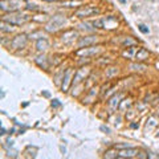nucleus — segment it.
I'll use <instances>...</instances> for the list:
<instances>
[{
  "label": "nucleus",
  "instance_id": "22",
  "mask_svg": "<svg viewBox=\"0 0 159 159\" xmlns=\"http://www.w3.org/2000/svg\"><path fill=\"white\" fill-rule=\"evenodd\" d=\"M135 44H137V43H135L133 39H130V37H126V39L122 41V45H123V46H127V48H131V46H134Z\"/></svg>",
  "mask_w": 159,
  "mask_h": 159
},
{
  "label": "nucleus",
  "instance_id": "24",
  "mask_svg": "<svg viewBox=\"0 0 159 159\" xmlns=\"http://www.w3.org/2000/svg\"><path fill=\"white\" fill-rule=\"evenodd\" d=\"M94 94H97V89H94V87H93V89L90 90V93L87 94V97H86L85 99H83V102H89V98H91V97H94Z\"/></svg>",
  "mask_w": 159,
  "mask_h": 159
},
{
  "label": "nucleus",
  "instance_id": "21",
  "mask_svg": "<svg viewBox=\"0 0 159 159\" xmlns=\"http://www.w3.org/2000/svg\"><path fill=\"white\" fill-rule=\"evenodd\" d=\"M81 4H82L81 0H72V2H64L62 3V7L72 8V7H78V6H81Z\"/></svg>",
  "mask_w": 159,
  "mask_h": 159
},
{
  "label": "nucleus",
  "instance_id": "28",
  "mask_svg": "<svg viewBox=\"0 0 159 159\" xmlns=\"http://www.w3.org/2000/svg\"><path fill=\"white\" fill-rule=\"evenodd\" d=\"M52 106H53V107H57V106H60L58 99H53V102H52Z\"/></svg>",
  "mask_w": 159,
  "mask_h": 159
},
{
  "label": "nucleus",
  "instance_id": "12",
  "mask_svg": "<svg viewBox=\"0 0 159 159\" xmlns=\"http://www.w3.org/2000/svg\"><path fill=\"white\" fill-rule=\"evenodd\" d=\"M123 99V93H117L111 97L109 101H107V106H109L110 110H117L119 107V103Z\"/></svg>",
  "mask_w": 159,
  "mask_h": 159
},
{
  "label": "nucleus",
  "instance_id": "11",
  "mask_svg": "<svg viewBox=\"0 0 159 159\" xmlns=\"http://www.w3.org/2000/svg\"><path fill=\"white\" fill-rule=\"evenodd\" d=\"M77 37H78V32L76 29H69V31H65L61 35V41L65 43V44H70V43H73Z\"/></svg>",
  "mask_w": 159,
  "mask_h": 159
},
{
  "label": "nucleus",
  "instance_id": "1",
  "mask_svg": "<svg viewBox=\"0 0 159 159\" xmlns=\"http://www.w3.org/2000/svg\"><path fill=\"white\" fill-rule=\"evenodd\" d=\"M32 19V16L29 13H21V12H9L8 15L3 16L2 20L9 21L13 25H23V24L28 23Z\"/></svg>",
  "mask_w": 159,
  "mask_h": 159
},
{
  "label": "nucleus",
  "instance_id": "3",
  "mask_svg": "<svg viewBox=\"0 0 159 159\" xmlns=\"http://www.w3.org/2000/svg\"><path fill=\"white\" fill-rule=\"evenodd\" d=\"M66 23V17L62 15H56L53 16L49 21L45 24V27H44V29H45L48 33H54V32H57L58 29H61V28L65 25Z\"/></svg>",
  "mask_w": 159,
  "mask_h": 159
},
{
  "label": "nucleus",
  "instance_id": "4",
  "mask_svg": "<svg viewBox=\"0 0 159 159\" xmlns=\"http://www.w3.org/2000/svg\"><path fill=\"white\" fill-rule=\"evenodd\" d=\"M99 13V8L98 7H94V6H86V7H82L77 9L74 12V16L78 19H86V17H90V16H95Z\"/></svg>",
  "mask_w": 159,
  "mask_h": 159
},
{
  "label": "nucleus",
  "instance_id": "14",
  "mask_svg": "<svg viewBox=\"0 0 159 159\" xmlns=\"http://www.w3.org/2000/svg\"><path fill=\"white\" fill-rule=\"evenodd\" d=\"M149 56H150L149 50L145 49V48H141V49H138V50H137V53H135L134 58L137 60V61L141 62V61H145V60L149 58Z\"/></svg>",
  "mask_w": 159,
  "mask_h": 159
},
{
  "label": "nucleus",
  "instance_id": "23",
  "mask_svg": "<svg viewBox=\"0 0 159 159\" xmlns=\"http://www.w3.org/2000/svg\"><path fill=\"white\" fill-rule=\"evenodd\" d=\"M137 158H139V159H147V158H150V154L147 153V151H145V150H139Z\"/></svg>",
  "mask_w": 159,
  "mask_h": 159
},
{
  "label": "nucleus",
  "instance_id": "6",
  "mask_svg": "<svg viewBox=\"0 0 159 159\" xmlns=\"http://www.w3.org/2000/svg\"><path fill=\"white\" fill-rule=\"evenodd\" d=\"M90 74V69L89 66H81L80 69H77V72L74 73V77H73V82H72V85L73 86H77L78 83H81L82 81H85V80L89 77Z\"/></svg>",
  "mask_w": 159,
  "mask_h": 159
},
{
  "label": "nucleus",
  "instance_id": "9",
  "mask_svg": "<svg viewBox=\"0 0 159 159\" xmlns=\"http://www.w3.org/2000/svg\"><path fill=\"white\" fill-rule=\"evenodd\" d=\"M99 41L98 36H83V37H80L78 40V46L83 48V46H90V45H95Z\"/></svg>",
  "mask_w": 159,
  "mask_h": 159
},
{
  "label": "nucleus",
  "instance_id": "13",
  "mask_svg": "<svg viewBox=\"0 0 159 159\" xmlns=\"http://www.w3.org/2000/svg\"><path fill=\"white\" fill-rule=\"evenodd\" d=\"M48 48H49V41L44 37V36H41L40 39H37V41H36V49H37V52H45Z\"/></svg>",
  "mask_w": 159,
  "mask_h": 159
},
{
  "label": "nucleus",
  "instance_id": "10",
  "mask_svg": "<svg viewBox=\"0 0 159 159\" xmlns=\"http://www.w3.org/2000/svg\"><path fill=\"white\" fill-rule=\"evenodd\" d=\"M138 149L134 147H125V149L118 150V158H135L138 155Z\"/></svg>",
  "mask_w": 159,
  "mask_h": 159
},
{
  "label": "nucleus",
  "instance_id": "18",
  "mask_svg": "<svg viewBox=\"0 0 159 159\" xmlns=\"http://www.w3.org/2000/svg\"><path fill=\"white\" fill-rule=\"evenodd\" d=\"M36 64H37L39 66H41L43 69H48V62H46V57L45 56H39V57L35 58Z\"/></svg>",
  "mask_w": 159,
  "mask_h": 159
},
{
  "label": "nucleus",
  "instance_id": "17",
  "mask_svg": "<svg viewBox=\"0 0 159 159\" xmlns=\"http://www.w3.org/2000/svg\"><path fill=\"white\" fill-rule=\"evenodd\" d=\"M133 105V101H131V98H123L121 103H119V107L118 109L121 110V111H125L126 109H129V107Z\"/></svg>",
  "mask_w": 159,
  "mask_h": 159
},
{
  "label": "nucleus",
  "instance_id": "20",
  "mask_svg": "<svg viewBox=\"0 0 159 159\" xmlns=\"http://www.w3.org/2000/svg\"><path fill=\"white\" fill-rule=\"evenodd\" d=\"M103 158H107V159H111V158H118V150L117 149H110L107 150L105 155H103Z\"/></svg>",
  "mask_w": 159,
  "mask_h": 159
},
{
  "label": "nucleus",
  "instance_id": "27",
  "mask_svg": "<svg viewBox=\"0 0 159 159\" xmlns=\"http://www.w3.org/2000/svg\"><path fill=\"white\" fill-rule=\"evenodd\" d=\"M101 130H102V131H105L106 134H109V133H110V129H109L107 126H105V125H102V126H101Z\"/></svg>",
  "mask_w": 159,
  "mask_h": 159
},
{
  "label": "nucleus",
  "instance_id": "19",
  "mask_svg": "<svg viewBox=\"0 0 159 159\" xmlns=\"http://www.w3.org/2000/svg\"><path fill=\"white\" fill-rule=\"evenodd\" d=\"M105 74H106L107 78L113 77V76H117L118 74V68L117 66H109V68H106Z\"/></svg>",
  "mask_w": 159,
  "mask_h": 159
},
{
  "label": "nucleus",
  "instance_id": "30",
  "mask_svg": "<svg viewBox=\"0 0 159 159\" xmlns=\"http://www.w3.org/2000/svg\"><path fill=\"white\" fill-rule=\"evenodd\" d=\"M158 115H159V111H158Z\"/></svg>",
  "mask_w": 159,
  "mask_h": 159
},
{
  "label": "nucleus",
  "instance_id": "8",
  "mask_svg": "<svg viewBox=\"0 0 159 159\" xmlns=\"http://www.w3.org/2000/svg\"><path fill=\"white\" fill-rule=\"evenodd\" d=\"M73 69L72 68H68L66 72L62 74V82H61V90L65 93V91L69 90V87L72 85V82H73Z\"/></svg>",
  "mask_w": 159,
  "mask_h": 159
},
{
  "label": "nucleus",
  "instance_id": "7",
  "mask_svg": "<svg viewBox=\"0 0 159 159\" xmlns=\"http://www.w3.org/2000/svg\"><path fill=\"white\" fill-rule=\"evenodd\" d=\"M27 44H28V36L25 33L16 35L15 37L11 40L9 48H12V49H23V48L27 46Z\"/></svg>",
  "mask_w": 159,
  "mask_h": 159
},
{
  "label": "nucleus",
  "instance_id": "15",
  "mask_svg": "<svg viewBox=\"0 0 159 159\" xmlns=\"http://www.w3.org/2000/svg\"><path fill=\"white\" fill-rule=\"evenodd\" d=\"M15 29L13 24H11L9 21H6V20H2V23H0V31L2 32H12Z\"/></svg>",
  "mask_w": 159,
  "mask_h": 159
},
{
  "label": "nucleus",
  "instance_id": "16",
  "mask_svg": "<svg viewBox=\"0 0 159 159\" xmlns=\"http://www.w3.org/2000/svg\"><path fill=\"white\" fill-rule=\"evenodd\" d=\"M130 69L133 70V72H145L146 69H147V66L146 65H143V64H141V62H131L130 64Z\"/></svg>",
  "mask_w": 159,
  "mask_h": 159
},
{
  "label": "nucleus",
  "instance_id": "25",
  "mask_svg": "<svg viewBox=\"0 0 159 159\" xmlns=\"http://www.w3.org/2000/svg\"><path fill=\"white\" fill-rule=\"evenodd\" d=\"M138 29L142 32V33H149V28H147L145 24H139L138 25Z\"/></svg>",
  "mask_w": 159,
  "mask_h": 159
},
{
  "label": "nucleus",
  "instance_id": "26",
  "mask_svg": "<svg viewBox=\"0 0 159 159\" xmlns=\"http://www.w3.org/2000/svg\"><path fill=\"white\" fill-rule=\"evenodd\" d=\"M25 8H27V9H37V4H33V3H27Z\"/></svg>",
  "mask_w": 159,
  "mask_h": 159
},
{
  "label": "nucleus",
  "instance_id": "5",
  "mask_svg": "<svg viewBox=\"0 0 159 159\" xmlns=\"http://www.w3.org/2000/svg\"><path fill=\"white\" fill-rule=\"evenodd\" d=\"M102 50L101 46H95V45H90V46H83L76 52L77 57H93V56L98 54Z\"/></svg>",
  "mask_w": 159,
  "mask_h": 159
},
{
  "label": "nucleus",
  "instance_id": "2",
  "mask_svg": "<svg viewBox=\"0 0 159 159\" xmlns=\"http://www.w3.org/2000/svg\"><path fill=\"white\" fill-rule=\"evenodd\" d=\"M27 3V0H0V9L3 12H17Z\"/></svg>",
  "mask_w": 159,
  "mask_h": 159
},
{
  "label": "nucleus",
  "instance_id": "29",
  "mask_svg": "<svg viewBox=\"0 0 159 159\" xmlns=\"http://www.w3.org/2000/svg\"><path fill=\"white\" fill-rule=\"evenodd\" d=\"M43 2H50L52 3V2H58V0H43Z\"/></svg>",
  "mask_w": 159,
  "mask_h": 159
}]
</instances>
